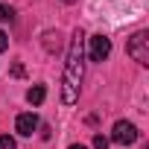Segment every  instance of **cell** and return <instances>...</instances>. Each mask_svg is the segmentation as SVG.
I'll return each mask as SVG.
<instances>
[{
	"mask_svg": "<svg viewBox=\"0 0 149 149\" xmlns=\"http://www.w3.org/2000/svg\"><path fill=\"white\" fill-rule=\"evenodd\" d=\"M94 149H108V140L102 134H94Z\"/></svg>",
	"mask_w": 149,
	"mask_h": 149,
	"instance_id": "9c48e42d",
	"label": "cell"
},
{
	"mask_svg": "<svg viewBox=\"0 0 149 149\" xmlns=\"http://www.w3.org/2000/svg\"><path fill=\"white\" fill-rule=\"evenodd\" d=\"M6 47H9V35H6V32H3V29H0V53H3V50H6Z\"/></svg>",
	"mask_w": 149,
	"mask_h": 149,
	"instance_id": "30bf717a",
	"label": "cell"
},
{
	"mask_svg": "<svg viewBox=\"0 0 149 149\" xmlns=\"http://www.w3.org/2000/svg\"><path fill=\"white\" fill-rule=\"evenodd\" d=\"M61 3H76V0H61Z\"/></svg>",
	"mask_w": 149,
	"mask_h": 149,
	"instance_id": "7c38bea8",
	"label": "cell"
},
{
	"mask_svg": "<svg viewBox=\"0 0 149 149\" xmlns=\"http://www.w3.org/2000/svg\"><path fill=\"white\" fill-rule=\"evenodd\" d=\"M67 149H85V146H82V143H73V146H67Z\"/></svg>",
	"mask_w": 149,
	"mask_h": 149,
	"instance_id": "8fae6325",
	"label": "cell"
},
{
	"mask_svg": "<svg viewBox=\"0 0 149 149\" xmlns=\"http://www.w3.org/2000/svg\"><path fill=\"white\" fill-rule=\"evenodd\" d=\"M44 97H47V88H44V85H35V88H29V91H26V100H29L32 105H41V102H44Z\"/></svg>",
	"mask_w": 149,
	"mask_h": 149,
	"instance_id": "8992f818",
	"label": "cell"
},
{
	"mask_svg": "<svg viewBox=\"0 0 149 149\" xmlns=\"http://www.w3.org/2000/svg\"><path fill=\"white\" fill-rule=\"evenodd\" d=\"M108 53H111V38H108V35L97 32V35L88 38V58H91V61H105Z\"/></svg>",
	"mask_w": 149,
	"mask_h": 149,
	"instance_id": "3957f363",
	"label": "cell"
},
{
	"mask_svg": "<svg viewBox=\"0 0 149 149\" xmlns=\"http://www.w3.org/2000/svg\"><path fill=\"white\" fill-rule=\"evenodd\" d=\"M126 53H129L137 64H149V35H146L143 29H140V32H134V35L129 38Z\"/></svg>",
	"mask_w": 149,
	"mask_h": 149,
	"instance_id": "7a4b0ae2",
	"label": "cell"
},
{
	"mask_svg": "<svg viewBox=\"0 0 149 149\" xmlns=\"http://www.w3.org/2000/svg\"><path fill=\"white\" fill-rule=\"evenodd\" d=\"M0 149H18V146H15V140L9 134H3V137H0Z\"/></svg>",
	"mask_w": 149,
	"mask_h": 149,
	"instance_id": "ba28073f",
	"label": "cell"
},
{
	"mask_svg": "<svg viewBox=\"0 0 149 149\" xmlns=\"http://www.w3.org/2000/svg\"><path fill=\"white\" fill-rule=\"evenodd\" d=\"M35 129H38V117H35V114H18V120H15V132H18V134L29 137Z\"/></svg>",
	"mask_w": 149,
	"mask_h": 149,
	"instance_id": "5b68a950",
	"label": "cell"
},
{
	"mask_svg": "<svg viewBox=\"0 0 149 149\" xmlns=\"http://www.w3.org/2000/svg\"><path fill=\"white\" fill-rule=\"evenodd\" d=\"M15 18V9L6 6V3H0V21H12Z\"/></svg>",
	"mask_w": 149,
	"mask_h": 149,
	"instance_id": "52a82bcc",
	"label": "cell"
},
{
	"mask_svg": "<svg viewBox=\"0 0 149 149\" xmlns=\"http://www.w3.org/2000/svg\"><path fill=\"white\" fill-rule=\"evenodd\" d=\"M111 140H114L117 146H132V143L137 140V129H134V123H129V120H117L114 129H111Z\"/></svg>",
	"mask_w": 149,
	"mask_h": 149,
	"instance_id": "277c9868",
	"label": "cell"
},
{
	"mask_svg": "<svg viewBox=\"0 0 149 149\" xmlns=\"http://www.w3.org/2000/svg\"><path fill=\"white\" fill-rule=\"evenodd\" d=\"M82 41H85V32L76 29L70 38V47H67V61H64V76H61V102L64 105H76L79 102V85H82V76H85V50H82Z\"/></svg>",
	"mask_w": 149,
	"mask_h": 149,
	"instance_id": "6da1fadb",
	"label": "cell"
}]
</instances>
